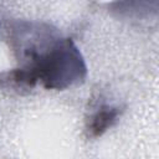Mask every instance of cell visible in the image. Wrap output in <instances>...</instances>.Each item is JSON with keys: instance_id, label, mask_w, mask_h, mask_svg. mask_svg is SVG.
Returning <instances> with one entry per match:
<instances>
[{"instance_id": "7a4b0ae2", "label": "cell", "mask_w": 159, "mask_h": 159, "mask_svg": "<svg viewBox=\"0 0 159 159\" xmlns=\"http://www.w3.org/2000/svg\"><path fill=\"white\" fill-rule=\"evenodd\" d=\"M122 111L117 106L102 104L99 106L87 120V133L91 138L101 137L107 129H109L119 118Z\"/></svg>"}, {"instance_id": "3957f363", "label": "cell", "mask_w": 159, "mask_h": 159, "mask_svg": "<svg viewBox=\"0 0 159 159\" xmlns=\"http://www.w3.org/2000/svg\"><path fill=\"white\" fill-rule=\"evenodd\" d=\"M111 11L118 17L124 19H142L144 16H150V14L157 15L158 2L153 1H116L111 4Z\"/></svg>"}, {"instance_id": "6da1fadb", "label": "cell", "mask_w": 159, "mask_h": 159, "mask_svg": "<svg viewBox=\"0 0 159 159\" xmlns=\"http://www.w3.org/2000/svg\"><path fill=\"white\" fill-rule=\"evenodd\" d=\"M86 77L87 66L81 51L63 36L30 65L17 67L9 75V80L19 84L32 87L40 82L46 89L56 91L78 86Z\"/></svg>"}]
</instances>
